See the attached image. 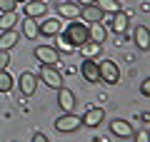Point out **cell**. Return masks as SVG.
<instances>
[{
    "mask_svg": "<svg viewBox=\"0 0 150 142\" xmlns=\"http://www.w3.org/2000/svg\"><path fill=\"white\" fill-rule=\"evenodd\" d=\"M63 37H65L73 47H83L88 40H90V35H88V25H83V22H70Z\"/></svg>",
    "mask_w": 150,
    "mask_h": 142,
    "instance_id": "cell-1",
    "label": "cell"
},
{
    "mask_svg": "<svg viewBox=\"0 0 150 142\" xmlns=\"http://www.w3.org/2000/svg\"><path fill=\"white\" fill-rule=\"evenodd\" d=\"M98 70H100V80L108 85H115L120 80V70L118 65L112 63V60H103V63H98Z\"/></svg>",
    "mask_w": 150,
    "mask_h": 142,
    "instance_id": "cell-2",
    "label": "cell"
},
{
    "mask_svg": "<svg viewBox=\"0 0 150 142\" xmlns=\"http://www.w3.org/2000/svg\"><path fill=\"white\" fill-rule=\"evenodd\" d=\"M80 125H83V122H80V117L75 115V112H65L63 117L55 120V130H58V132H75Z\"/></svg>",
    "mask_w": 150,
    "mask_h": 142,
    "instance_id": "cell-3",
    "label": "cell"
},
{
    "mask_svg": "<svg viewBox=\"0 0 150 142\" xmlns=\"http://www.w3.org/2000/svg\"><path fill=\"white\" fill-rule=\"evenodd\" d=\"M40 80H43L48 87H53V90H58L60 85H63V77H60V72L55 70V65H43V67H40Z\"/></svg>",
    "mask_w": 150,
    "mask_h": 142,
    "instance_id": "cell-4",
    "label": "cell"
},
{
    "mask_svg": "<svg viewBox=\"0 0 150 142\" xmlns=\"http://www.w3.org/2000/svg\"><path fill=\"white\" fill-rule=\"evenodd\" d=\"M35 58L40 60L43 65H58L60 55H58V50L50 47V45H38V47H35Z\"/></svg>",
    "mask_w": 150,
    "mask_h": 142,
    "instance_id": "cell-5",
    "label": "cell"
},
{
    "mask_svg": "<svg viewBox=\"0 0 150 142\" xmlns=\"http://www.w3.org/2000/svg\"><path fill=\"white\" fill-rule=\"evenodd\" d=\"M80 72H83V77H85L88 82H98V80H100V70H98V63H95L93 58H85V60H83Z\"/></svg>",
    "mask_w": 150,
    "mask_h": 142,
    "instance_id": "cell-6",
    "label": "cell"
},
{
    "mask_svg": "<svg viewBox=\"0 0 150 142\" xmlns=\"http://www.w3.org/2000/svg\"><path fill=\"white\" fill-rule=\"evenodd\" d=\"M58 105L63 107L65 112H73L75 110V95H73V90H68V87L60 85V87H58Z\"/></svg>",
    "mask_w": 150,
    "mask_h": 142,
    "instance_id": "cell-7",
    "label": "cell"
},
{
    "mask_svg": "<svg viewBox=\"0 0 150 142\" xmlns=\"http://www.w3.org/2000/svg\"><path fill=\"white\" fill-rule=\"evenodd\" d=\"M110 132L115 137H123V140H130L133 137V125L128 120H112L110 122Z\"/></svg>",
    "mask_w": 150,
    "mask_h": 142,
    "instance_id": "cell-8",
    "label": "cell"
},
{
    "mask_svg": "<svg viewBox=\"0 0 150 142\" xmlns=\"http://www.w3.org/2000/svg\"><path fill=\"white\" fill-rule=\"evenodd\" d=\"M103 120H105V110H103V107H90V110L80 117V122L88 125V127H98Z\"/></svg>",
    "mask_w": 150,
    "mask_h": 142,
    "instance_id": "cell-9",
    "label": "cell"
},
{
    "mask_svg": "<svg viewBox=\"0 0 150 142\" xmlns=\"http://www.w3.org/2000/svg\"><path fill=\"white\" fill-rule=\"evenodd\" d=\"M55 10H58V15L60 18H78L80 15V5H78V3H70V0H63V3H58V5H55Z\"/></svg>",
    "mask_w": 150,
    "mask_h": 142,
    "instance_id": "cell-10",
    "label": "cell"
},
{
    "mask_svg": "<svg viewBox=\"0 0 150 142\" xmlns=\"http://www.w3.org/2000/svg\"><path fill=\"white\" fill-rule=\"evenodd\" d=\"M80 18H83L85 22H103L105 13H103L98 5H83V8H80Z\"/></svg>",
    "mask_w": 150,
    "mask_h": 142,
    "instance_id": "cell-11",
    "label": "cell"
},
{
    "mask_svg": "<svg viewBox=\"0 0 150 142\" xmlns=\"http://www.w3.org/2000/svg\"><path fill=\"white\" fill-rule=\"evenodd\" d=\"M35 85H38V80H35V72H23L20 75V92L25 95V97H30V95H35Z\"/></svg>",
    "mask_w": 150,
    "mask_h": 142,
    "instance_id": "cell-12",
    "label": "cell"
},
{
    "mask_svg": "<svg viewBox=\"0 0 150 142\" xmlns=\"http://www.w3.org/2000/svg\"><path fill=\"white\" fill-rule=\"evenodd\" d=\"M128 22H130L128 13L118 10V13H112V20H110V30H112V32H125V27H128Z\"/></svg>",
    "mask_w": 150,
    "mask_h": 142,
    "instance_id": "cell-13",
    "label": "cell"
},
{
    "mask_svg": "<svg viewBox=\"0 0 150 142\" xmlns=\"http://www.w3.org/2000/svg\"><path fill=\"white\" fill-rule=\"evenodd\" d=\"M88 35H90V42H98V45H103L108 37V30L103 22H93L90 27H88Z\"/></svg>",
    "mask_w": 150,
    "mask_h": 142,
    "instance_id": "cell-14",
    "label": "cell"
},
{
    "mask_svg": "<svg viewBox=\"0 0 150 142\" xmlns=\"http://www.w3.org/2000/svg\"><path fill=\"white\" fill-rule=\"evenodd\" d=\"M18 40H20V35L15 32V27L13 30H3V35H0V50H13L18 45Z\"/></svg>",
    "mask_w": 150,
    "mask_h": 142,
    "instance_id": "cell-15",
    "label": "cell"
},
{
    "mask_svg": "<svg viewBox=\"0 0 150 142\" xmlns=\"http://www.w3.org/2000/svg\"><path fill=\"white\" fill-rule=\"evenodd\" d=\"M45 10H48V8H45L43 0H33V3H25V18H33V20H35V18L45 15Z\"/></svg>",
    "mask_w": 150,
    "mask_h": 142,
    "instance_id": "cell-16",
    "label": "cell"
},
{
    "mask_svg": "<svg viewBox=\"0 0 150 142\" xmlns=\"http://www.w3.org/2000/svg\"><path fill=\"white\" fill-rule=\"evenodd\" d=\"M60 32V20L50 18V20H43L38 25V35H58Z\"/></svg>",
    "mask_w": 150,
    "mask_h": 142,
    "instance_id": "cell-17",
    "label": "cell"
},
{
    "mask_svg": "<svg viewBox=\"0 0 150 142\" xmlns=\"http://www.w3.org/2000/svg\"><path fill=\"white\" fill-rule=\"evenodd\" d=\"M135 45H138L140 50H148V47H150L148 25H138V27H135Z\"/></svg>",
    "mask_w": 150,
    "mask_h": 142,
    "instance_id": "cell-18",
    "label": "cell"
},
{
    "mask_svg": "<svg viewBox=\"0 0 150 142\" xmlns=\"http://www.w3.org/2000/svg\"><path fill=\"white\" fill-rule=\"evenodd\" d=\"M18 20H20V18H18V10H13V13H3V15H0V30H13Z\"/></svg>",
    "mask_w": 150,
    "mask_h": 142,
    "instance_id": "cell-19",
    "label": "cell"
},
{
    "mask_svg": "<svg viewBox=\"0 0 150 142\" xmlns=\"http://www.w3.org/2000/svg\"><path fill=\"white\" fill-rule=\"evenodd\" d=\"M23 35L30 37V40L38 37V22L33 20V18H25V20H23Z\"/></svg>",
    "mask_w": 150,
    "mask_h": 142,
    "instance_id": "cell-20",
    "label": "cell"
},
{
    "mask_svg": "<svg viewBox=\"0 0 150 142\" xmlns=\"http://www.w3.org/2000/svg\"><path fill=\"white\" fill-rule=\"evenodd\" d=\"M95 5L103 13H118L120 10V3H115V0H95Z\"/></svg>",
    "mask_w": 150,
    "mask_h": 142,
    "instance_id": "cell-21",
    "label": "cell"
},
{
    "mask_svg": "<svg viewBox=\"0 0 150 142\" xmlns=\"http://www.w3.org/2000/svg\"><path fill=\"white\" fill-rule=\"evenodd\" d=\"M13 82H15V80L3 70V72H0V92H10V90H13Z\"/></svg>",
    "mask_w": 150,
    "mask_h": 142,
    "instance_id": "cell-22",
    "label": "cell"
},
{
    "mask_svg": "<svg viewBox=\"0 0 150 142\" xmlns=\"http://www.w3.org/2000/svg\"><path fill=\"white\" fill-rule=\"evenodd\" d=\"M80 50L88 55V58H93V55H98V53H100V45H98V42H90V40H88L85 45L80 47Z\"/></svg>",
    "mask_w": 150,
    "mask_h": 142,
    "instance_id": "cell-23",
    "label": "cell"
},
{
    "mask_svg": "<svg viewBox=\"0 0 150 142\" xmlns=\"http://www.w3.org/2000/svg\"><path fill=\"white\" fill-rule=\"evenodd\" d=\"M8 63H10V50H0V72L8 67Z\"/></svg>",
    "mask_w": 150,
    "mask_h": 142,
    "instance_id": "cell-24",
    "label": "cell"
},
{
    "mask_svg": "<svg viewBox=\"0 0 150 142\" xmlns=\"http://www.w3.org/2000/svg\"><path fill=\"white\" fill-rule=\"evenodd\" d=\"M15 10V0H0V13H13Z\"/></svg>",
    "mask_w": 150,
    "mask_h": 142,
    "instance_id": "cell-25",
    "label": "cell"
},
{
    "mask_svg": "<svg viewBox=\"0 0 150 142\" xmlns=\"http://www.w3.org/2000/svg\"><path fill=\"white\" fill-rule=\"evenodd\" d=\"M55 37H58V35H55ZM58 45H60V50H65V53H73V50H75V47L70 45L65 37H58Z\"/></svg>",
    "mask_w": 150,
    "mask_h": 142,
    "instance_id": "cell-26",
    "label": "cell"
},
{
    "mask_svg": "<svg viewBox=\"0 0 150 142\" xmlns=\"http://www.w3.org/2000/svg\"><path fill=\"white\" fill-rule=\"evenodd\" d=\"M140 92H143L145 97L150 95V80H143V85H140Z\"/></svg>",
    "mask_w": 150,
    "mask_h": 142,
    "instance_id": "cell-27",
    "label": "cell"
},
{
    "mask_svg": "<svg viewBox=\"0 0 150 142\" xmlns=\"http://www.w3.org/2000/svg\"><path fill=\"white\" fill-rule=\"evenodd\" d=\"M135 142H148V130H140L135 135Z\"/></svg>",
    "mask_w": 150,
    "mask_h": 142,
    "instance_id": "cell-28",
    "label": "cell"
},
{
    "mask_svg": "<svg viewBox=\"0 0 150 142\" xmlns=\"http://www.w3.org/2000/svg\"><path fill=\"white\" fill-rule=\"evenodd\" d=\"M33 142H48V137H45L43 132H35V135H33Z\"/></svg>",
    "mask_w": 150,
    "mask_h": 142,
    "instance_id": "cell-29",
    "label": "cell"
},
{
    "mask_svg": "<svg viewBox=\"0 0 150 142\" xmlns=\"http://www.w3.org/2000/svg\"><path fill=\"white\" fill-rule=\"evenodd\" d=\"M75 3H78L80 8H83V5H95V0H75Z\"/></svg>",
    "mask_w": 150,
    "mask_h": 142,
    "instance_id": "cell-30",
    "label": "cell"
},
{
    "mask_svg": "<svg viewBox=\"0 0 150 142\" xmlns=\"http://www.w3.org/2000/svg\"><path fill=\"white\" fill-rule=\"evenodd\" d=\"M15 3H25V0H15Z\"/></svg>",
    "mask_w": 150,
    "mask_h": 142,
    "instance_id": "cell-31",
    "label": "cell"
}]
</instances>
